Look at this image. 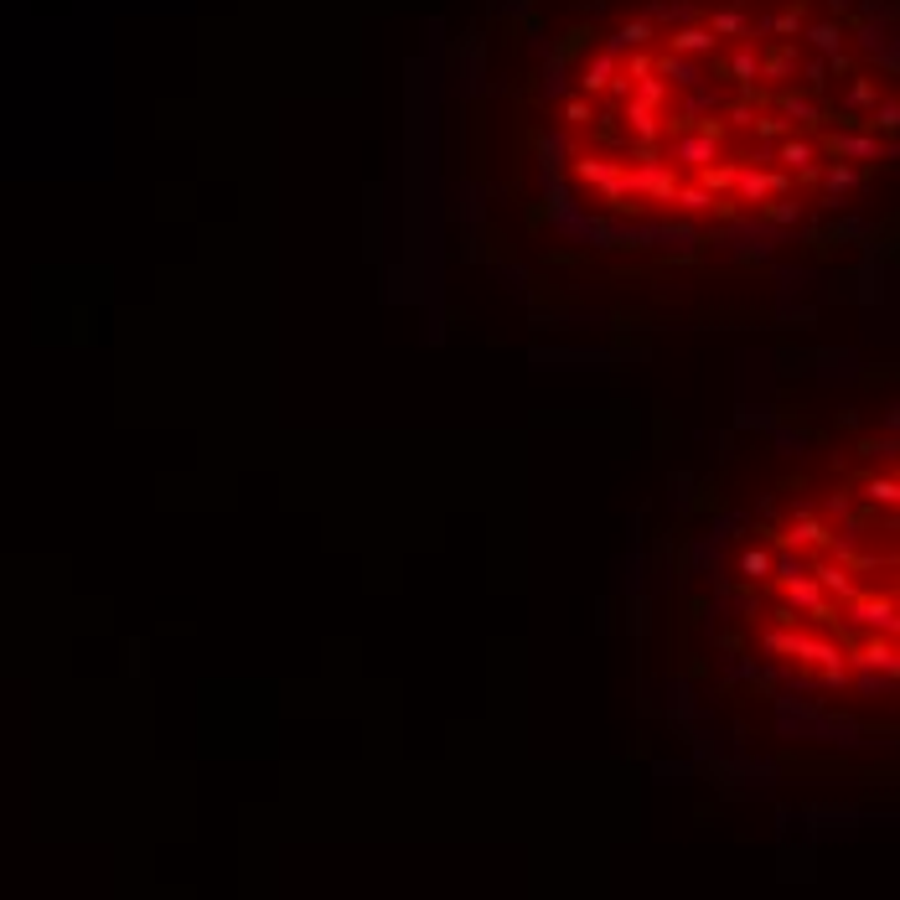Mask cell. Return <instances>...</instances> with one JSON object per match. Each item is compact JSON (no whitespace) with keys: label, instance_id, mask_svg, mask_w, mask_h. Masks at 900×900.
<instances>
[{"label":"cell","instance_id":"1","mask_svg":"<svg viewBox=\"0 0 900 900\" xmlns=\"http://www.w3.org/2000/svg\"><path fill=\"white\" fill-rule=\"evenodd\" d=\"M895 68L864 0H600L559 37L549 161L637 233H782L890 171Z\"/></svg>","mask_w":900,"mask_h":900},{"label":"cell","instance_id":"2","mask_svg":"<svg viewBox=\"0 0 900 900\" xmlns=\"http://www.w3.org/2000/svg\"><path fill=\"white\" fill-rule=\"evenodd\" d=\"M740 616L771 668L854 694L895 673V471L875 456L807 476L750 528Z\"/></svg>","mask_w":900,"mask_h":900}]
</instances>
